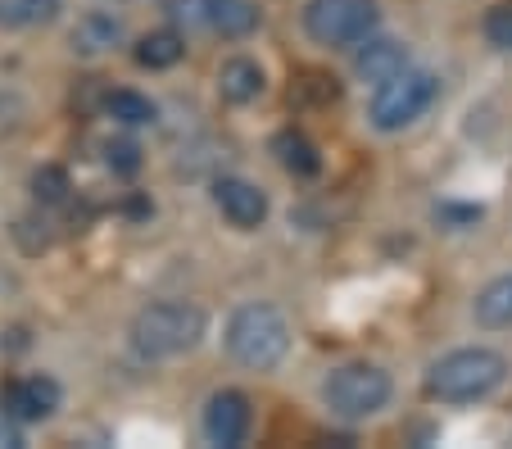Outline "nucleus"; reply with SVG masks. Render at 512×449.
<instances>
[{"label": "nucleus", "mask_w": 512, "mask_h": 449, "mask_svg": "<svg viewBox=\"0 0 512 449\" xmlns=\"http://www.w3.org/2000/svg\"><path fill=\"white\" fill-rule=\"evenodd\" d=\"M250 422H254V413L241 391H218L209 400V409H204V436H209V445L236 449L250 436Z\"/></svg>", "instance_id": "7"}, {"label": "nucleus", "mask_w": 512, "mask_h": 449, "mask_svg": "<svg viewBox=\"0 0 512 449\" xmlns=\"http://www.w3.org/2000/svg\"><path fill=\"white\" fill-rule=\"evenodd\" d=\"M259 28V10L250 0H209V32L223 37H250Z\"/></svg>", "instance_id": "15"}, {"label": "nucleus", "mask_w": 512, "mask_h": 449, "mask_svg": "<svg viewBox=\"0 0 512 449\" xmlns=\"http://www.w3.org/2000/svg\"><path fill=\"white\" fill-rule=\"evenodd\" d=\"M0 449H23V431L14 413H0Z\"/></svg>", "instance_id": "23"}, {"label": "nucleus", "mask_w": 512, "mask_h": 449, "mask_svg": "<svg viewBox=\"0 0 512 449\" xmlns=\"http://www.w3.org/2000/svg\"><path fill=\"white\" fill-rule=\"evenodd\" d=\"M168 19L182 23V28L209 32V0H168Z\"/></svg>", "instance_id": "20"}, {"label": "nucleus", "mask_w": 512, "mask_h": 449, "mask_svg": "<svg viewBox=\"0 0 512 449\" xmlns=\"http://www.w3.org/2000/svg\"><path fill=\"white\" fill-rule=\"evenodd\" d=\"M503 377H508V359L499 350H454L445 354L440 363H431L426 372V391L435 400H449V404H467V400H485L490 391H499Z\"/></svg>", "instance_id": "3"}, {"label": "nucleus", "mask_w": 512, "mask_h": 449, "mask_svg": "<svg viewBox=\"0 0 512 449\" xmlns=\"http://www.w3.org/2000/svg\"><path fill=\"white\" fill-rule=\"evenodd\" d=\"M213 205H218V214H223L227 223L245 227V232L268 218V196H263L254 182H245V177H218V182H213Z\"/></svg>", "instance_id": "8"}, {"label": "nucleus", "mask_w": 512, "mask_h": 449, "mask_svg": "<svg viewBox=\"0 0 512 449\" xmlns=\"http://www.w3.org/2000/svg\"><path fill=\"white\" fill-rule=\"evenodd\" d=\"M227 354L250 372H268L277 368L290 354V323L286 313L272 304H241L227 323Z\"/></svg>", "instance_id": "2"}, {"label": "nucleus", "mask_w": 512, "mask_h": 449, "mask_svg": "<svg viewBox=\"0 0 512 449\" xmlns=\"http://www.w3.org/2000/svg\"><path fill=\"white\" fill-rule=\"evenodd\" d=\"M105 114L123 127H145L159 118V109H155V100L141 96V91H114V96L105 100Z\"/></svg>", "instance_id": "18"}, {"label": "nucleus", "mask_w": 512, "mask_h": 449, "mask_svg": "<svg viewBox=\"0 0 512 449\" xmlns=\"http://www.w3.org/2000/svg\"><path fill=\"white\" fill-rule=\"evenodd\" d=\"M204 332H209V313L200 304L159 300L136 313L127 336L141 359H177V354H191L204 341Z\"/></svg>", "instance_id": "1"}, {"label": "nucleus", "mask_w": 512, "mask_h": 449, "mask_svg": "<svg viewBox=\"0 0 512 449\" xmlns=\"http://www.w3.org/2000/svg\"><path fill=\"white\" fill-rule=\"evenodd\" d=\"M435 214L445 218V223H476V218H481V209H476V205H445V209H435Z\"/></svg>", "instance_id": "24"}, {"label": "nucleus", "mask_w": 512, "mask_h": 449, "mask_svg": "<svg viewBox=\"0 0 512 449\" xmlns=\"http://www.w3.org/2000/svg\"><path fill=\"white\" fill-rule=\"evenodd\" d=\"M118 37H123V23L105 10H91V14H82L78 28H73V50H78V55H105L109 46H118Z\"/></svg>", "instance_id": "12"}, {"label": "nucleus", "mask_w": 512, "mask_h": 449, "mask_svg": "<svg viewBox=\"0 0 512 449\" xmlns=\"http://www.w3.org/2000/svg\"><path fill=\"white\" fill-rule=\"evenodd\" d=\"M55 14H59V0H0V28H10V32L50 23Z\"/></svg>", "instance_id": "17"}, {"label": "nucleus", "mask_w": 512, "mask_h": 449, "mask_svg": "<svg viewBox=\"0 0 512 449\" xmlns=\"http://www.w3.org/2000/svg\"><path fill=\"white\" fill-rule=\"evenodd\" d=\"M472 313H476V323L490 327V332H503V327H512V273L494 277V282L485 286L481 295H476Z\"/></svg>", "instance_id": "13"}, {"label": "nucleus", "mask_w": 512, "mask_h": 449, "mask_svg": "<svg viewBox=\"0 0 512 449\" xmlns=\"http://www.w3.org/2000/svg\"><path fill=\"white\" fill-rule=\"evenodd\" d=\"M435 100H440V78H435V73L399 69L395 78L377 82V91H372V100H368V118L377 132H404Z\"/></svg>", "instance_id": "4"}, {"label": "nucleus", "mask_w": 512, "mask_h": 449, "mask_svg": "<svg viewBox=\"0 0 512 449\" xmlns=\"http://www.w3.org/2000/svg\"><path fill=\"white\" fill-rule=\"evenodd\" d=\"M105 164L114 168V173L132 177L136 168H141V146H136V141H109V146H105Z\"/></svg>", "instance_id": "21"}, {"label": "nucleus", "mask_w": 512, "mask_h": 449, "mask_svg": "<svg viewBox=\"0 0 512 449\" xmlns=\"http://www.w3.org/2000/svg\"><path fill=\"white\" fill-rule=\"evenodd\" d=\"M304 32L318 46H363L377 32V5L372 0H309Z\"/></svg>", "instance_id": "6"}, {"label": "nucleus", "mask_w": 512, "mask_h": 449, "mask_svg": "<svg viewBox=\"0 0 512 449\" xmlns=\"http://www.w3.org/2000/svg\"><path fill=\"white\" fill-rule=\"evenodd\" d=\"M186 55V37L182 32H150V37L136 41V64L141 69H173L177 59Z\"/></svg>", "instance_id": "16"}, {"label": "nucleus", "mask_w": 512, "mask_h": 449, "mask_svg": "<svg viewBox=\"0 0 512 449\" xmlns=\"http://www.w3.org/2000/svg\"><path fill=\"white\" fill-rule=\"evenodd\" d=\"M263 87H268V82H263V69L245 55L227 59L223 69H218V91H223V100H232V105H250V100H259Z\"/></svg>", "instance_id": "11"}, {"label": "nucleus", "mask_w": 512, "mask_h": 449, "mask_svg": "<svg viewBox=\"0 0 512 449\" xmlns=\"http://www.w3.org/2000/svg\"><path fill=\"white\" fill-rule=\"evenodd\" d=\"M390 391L395 386H390V377L381 368H372V363H345V368H336L322 381V404L345 422H363L386 409Z\"/></svg>", "instance_id": "5"}, {"label": "nucleus", "mask_w": 512, "mask_h": 449, "mask_svg": "<svg viewBox=\"0 0 512 449\" xmlns=\"http://www.w3.org/2000/svg\"><path fill=\"white\" fill-rule=\"evenodd\" d=\"M272 155H277V164L286 168V173H295V177H313L322 168L313 141L300 137V132H277V137H272Z\"/></svg>", "instance_id": "14"}, {"label": "nucleus", "mask_w": 512, "mask_h": 449, "mask_svg": "<svg viewBox=\"0 0 512 449\" xmlns=\"http://www.w3.org/2000/svg\"><path fill=\"white\" fill-rule=\"evenodd\" d=\"M68 191H73V186H68L64 168H37V173H32V196H37L41 205H64Z\"/></svg>", "instance_id": "19"}, {"label": "nucleus", "mask_w": 512, "mask_h": 449, "mask_svg": "<svg viewBox=\"0 0 512 449\" xmlns=\"http://www.w3.org/2000/svg\"><path fill=\"white\" fill-rule=\"evenodd\" d=\"M0 400H5V413H14L19 422H41L59 409V381L37 372V377H28V381H10V386L0 391Z\"/></svg>", "instance_id": "9"}, {"label": "nucleus", "mask_w": 512, "mask_h": 449, "mask_svg": "<svg viewBox=\"0 0 512 449\" xmlns=\"http://www.w3.org/2000/svg\"><path fill=\"white\" fill-rule=\"evenodd\" d=\"M485 41L499 50H512V5H499V10L485 14Z\"/></svg>", "instance_id": "22"}, {"label": "nucleus", "mask_w": 512, "mask_h": 449, "mask_svg": "<svg viewBox=\"0 0 512 449\" xmlns=\"http://www.w3.org/2000/svg\"><path fill=\"white\" fill-rule=\"evenodd\" d=\"M399 69H408V50L399 46V41H386V37H368L363 41V50L354 55V73L363 82H386V78H395Z\"/></svg>", "instance_id": "10"}]
</instances>
